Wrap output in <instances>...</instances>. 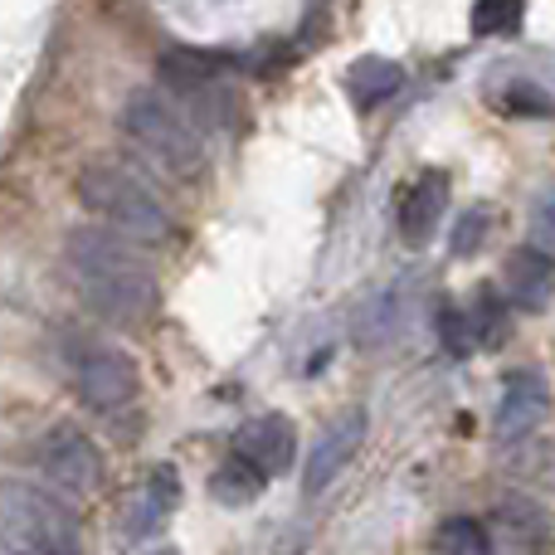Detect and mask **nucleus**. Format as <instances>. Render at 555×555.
Returning a JSON list of instances; mask_svg holds the SVG:
<instances>
[{
    "label": "nucleus",
    "instance_id": "nucleus-1",
    "mask_svg": "<svg viewBox=\"0 0 555 555\" xmlns=\"http://www.w3.org/2000/svg\"><path fill=\"white\" fill-rule=\"evenodd\" d=\"M64 269L74 278L78 297H83L98 317H107V322L132 326L156 312L162 287H156L152 263L142 259V249H137L132 240L103 230V224H78V230H68Z\"/></svg>",
    "mask_w": 555,
    "mask_h": 555
},
{
    "label": "nucleus",
    "instance_id": "nucleus-2",
    "mask_svg": "<svg viewBox=\"0 0 555 555\" xmlns=\"http://www.w3.org/2000/svg\"><path fill=\"white\" fill-rule=\"evenodd\" d=\"M78 205H83L93 220H103V230L122 234V240H137V244H166L176 230L162 195L137 171L113 166V162H93L78 171Z\"/></svg>",
    "mask_w": 555,
    "mask_h": 555
},
{
    "label": "nucleus",
    "instance_id": "nucleus-3",
    "mask_svg": "<svg viewBox=\"0 0 555 555\" xmlns=\"http://www.w3.org/2000/svg\"><path fill=\"white\" fill-rule=\"evenodd\" d=\"M122 137L137 146L142 156H152L162 171L171 176H195L205 166V142L201 127L181 113L176 98H166L162 88L132 93L122 107Z\"/></svg>",
    "mask_w": 555,
    "mask_h": 555
},
{
    "label": "nucleus",
    "instance_id": "nucleus-4",
    "mask_svg": "<svg viewBox=\"0 0 555 555\" xmlns=\"http://www.w3.org/2000/svg\"><path fill=\"white\" fill-rule=\"evenodd\" d=\"M0 531L15 555H83L74 507L35 482H0Z\"/></svg>",
    "mask_w": 555,
    "mask_h": 555
},
{
    "label": "nucleus",
    "instance_id": "nucleus-5",
    "mask_svg": "<svg viewBox=\"0 0 555 555\" xmlns=\"http://www.w3.org/2000/svg\"><path fill=\"white\" fill-rule=\"evenodd\" d=\"M162 93L176 98L195 127H224L240 103L230 88V64L210 49H171L162 59Z\"/></svg>",
    "mask_w": 555,
    "mask_h": 555
},
{
    "label": "nucleus",
    "instance_id": "nucleus-6",
    "mask_svg": "<svg viewBox=\"0 0 555 555\" xmlns=\"http://www.w3.org/2000/svg\"><path fill=\"white\" fill-rule=\"evenodd\" d=\"M68 380H74L78 400L98 414L127 410L137 400V361L107 341H74L68 351Z\"/></svg>",
    "mask_w": 555,
    "mask_h": 555
},
{
    "label": "nucleus",
    "instance_id": "nucleus-7",
    "mask_svg": "<svg viewBox=\"0 0 555 555\" xmlns=\"http://www.w3.org/2000/svg\"><path fill=\"white\" fill-rule=\"evenodd\" d=\"M35 463L44 473L49 492L68 502H83L103 488V453L78 424H54L44 439L35 443Z\"/></svg>",
    "mask_w": 555,
    "mask_h": 555
},
{
    "label": "nucleus",
    "instance_id": "nucleus-8",
    "mask_svg": "<svg viewBox=\"0 0 555 555\" xmlns=\"http://www.w3.org/2000/svg\"><path fill=\"white\" fill-rule=\"evenodd\" d=\"M551 414V385L541 371H512L507 385H502L498 414H492V434L502 443H517L537 429L541 420Z\"/></svg>",
    "mask_w": 555,
    "mask_h": 555
},
{
    "label": "nucleus",
    "instance_id": "nucleus-9",
    "mask_svg": "<svg viewBox=\"0 0 555 555\" xmlns=\"http://www.w3.org/2000/svg\"><path fill=\"white\" fill-rule=\"evenodd\" d=\"M365 443V414L361 410H346L336 414L332 424L322 429V439L312 443V453H307V468H302V492H322L336 482V473L346 468V463L361 453Z\"/></svg>",
    "mask_w": 555,
    "mask_h": 555
},
{
    "label": "nucleus",
    "instance_id": "nucleus-10",
    "mask_svg": "<svg viewBox=\"0 0 555 555\" xmlns=\"http://www.w3.org/2000/svg\"><path fill=\"white\" fill-rule=\"evenodd\" d=\"M488 531H492V541H502V546L517 551V555H546L555 546V517L541 507L537 498L498 502Z\"/></svg>",
    "mask_w": 555,
    "mask_h": 555
},
{
    "label": "nucleus",
    "instance_id": "nucleus-11",
    "mask_svg": "<svg viewBox=\"0 0 555 555\" xmlns=\"http://www.w3.org/2000/svg\"><path fill=\"white\" fill-rule=\"evenodd\" d=\"M234 453L240 459H249L254 468H263L269 478L278 473H287L297 463V429L287 414H259V420H249L240 434H234Z\"/></svg>",
    "mask_w": 555,
    "mask_h": 555
},
{
    "label": "nucleus",
    "instance_id": "nucleus-12",
    "mask_svg": "<svg viewBox=\"0 0 555 555\" xmlns=\"http://www.w3.org/2000/svg\"><path fill=\"white\" fill-rule=\"evenodd\" d=\"M176 502H181V473L176 468H152L146 473V482L137 488L132 507H127V537L142 541V537H156V531L171 521Z\"/></svg>",
    "mask_w": 555,
    "mask_h": 555
},
{
    "label": "nucleus",
    "instance_id": "nucleus-13",
    "mask_svg": "<svg viewBox=\"0 0 555 555\" xmlns=\"http://www.w3.org/2000/svg\"><path fill=\"white\" fill-rule=\"evenodd\" d=\"M502 297L512 307H527V312H541V307L555 297V263L541 249H517L507 254V269H502Z\"/></svg>",
    "mask_w": 555,
    "mask_h": 555
},
{
    "label": "nucleus",
    "instance_id": "nucleus-14",
    "mask_svg": "<svg viewBox=\"0 0 555 555\" xmlns=\"http://www.w3.org/2000/svg\"><path fill=\"white\" fill-rule=\"evenodd\" d=\"M443 210H449V176L424 171L420 181L404 191V205H400L404 244H429L434 230H439V220H443Z\"/></svg>",
    "mask_w": 555,
    "mask_h": 555
},
{
    "label": "nucleus",
    "instance_id": "nucleus-15",
    "mask_svg": "<svg viewBox=\"0 0 555 555\" xmlns=\"http://www.w3.org/2000/svg\"><path fill=\"white\" fill-rule=\"evenodd\" d=\"M400 88H404V68L395 64V59L365 54V59H356V64L346 68V93H351L361 107L385 103V98H395Z\"/></svg>",
    "mask_w": 555,
    "mask_h": 555
},
{
    "label": "nucleus",
    "instance_id": "nucleus-16",
    "mask_svg": "<svg viewBox=\"0 0 555 555\" xmlns=\"http://www.w3.org/2000/svg\"><path fill=\"white\" fill-rule=\"evenodd\" d=\"M263 488H269V473L254 468V463L240 459V453L224 459L220 468H215V478H210V498L224 502V507H249V502L263 498Z\"/></svg>",
    "mask_w": 555,
    "mask_h": 555
},
{
    "label": "nucleus",
    "instance_id": "nucleus-17",
    "mask_svg": "<svg viewBox=\"0 0 555 555\" xmlns=\"http://www.w3.org/2000/svg\"><path fill=\"white\" fill-rule=\"evenodd\" d=\"M507 297H492V293H478L473 297V307H463L468 312V326H473V341L478 346H502L507 341Z\"/></svg>",
    "mask_w": 555,
    "mask_h": 555
},
{
    "label": "nucleus",
    "instance_id": "nucleus-18",
    "mask_svg": "<svg viewBox=\"0 0 555 555\" xmlns=\"http://www.w3.org/2000/svg\"><path fill=\"white\" fill-rule=\"evenodd\" d=\"M439 555H492V531L482 521L453 517L439 531Z\"/></svg>",
    "mask_w": 555,
    "mask_h": 555
},
{
    "label": "nucleus",
    "instance_id": "nucleus-19",
    "mask_svg": "<svg viewBox=\"0 0 555 555\" xmlns=\"http://www.w3.org/2000/svg\"><path fill=\"white\" fill-rule=\"evenodd\" d=\"M521 0H478L473 5V35H512L521 25Z\"/></svg>",
    "mask_w": 555,
    "mask_h": 555
},
{
    "label": "nucleus",
    "instance_id": "nucleus-20",
    "mask_svg": "<svg viewBox=\"0 0 555 555\" xmlns=\"http://www.w3.org/2000/svg\"><path fill=\"white\" fill-rule=\"evenodd\" d=\"M502 107L512 117H555V98L537 83H507L502 88Z\"/></svg>",
    "mask_w": 555,
    "mask_h": 555
},
{
    "label": "nucleus",
    "instance_id": "nucleus-21",
    "mask_svg": "<svg viewBox=\"0 0 555 555\" xmlns=\"http://www.w3.org/2000/svg\"><path fill=\"white\" fill-rule=\"evenodd\" d=\"M531 249H541L555 263V185H546L531 205Z\"/></svg>",
    "mask_w": 555,
    "mask_h": 555
},
{
    "label": "nucleus",
    "instance_id": "nucleus-22",
    "mask_svg": "<svg viewBox=\"0 0 555 555\" xmlns=\"http://www.w3.org/2000/svg\"><path fill=\"white\" fill-rule=\"evenodd\" d=\"M488 224H492L488 210H482V205H473V210L453 224V240H449L453 259H473V254H478V244H482V234H488Z\"/></svg>",
    "mask_w": 555,
    "mask_h": 555
},
{
    "label": "nucleus",
    "instance_id": "nucleus-23",
    "mask_svg": "<svg viewBox=\"0 0 555 555\" xmlns=\"http://www.w3.org/2000/svg\"><path fill=\"white\" fill-rule=\"evenodd\" d=\"M439 336H443V346H449L453 356H468L473 346V326H468V312H463V307H443L439 312Z\"/></svg>",
    "mask_w": 555,
    "mask_h": 555
}]
</instances>
